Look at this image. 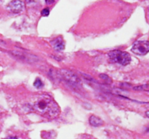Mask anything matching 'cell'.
<instances>
[{
    "mask_svg": "<svg viewBox=\"0 0 149 139\" xmlns=\"http://www.w3.org/2000/svg\"><path fill=\"white\" fill-rule=\"evenodd\" d=\"M146 132H149V126L146 127Z\"/></svg>",
    "mask_w": 149,
    "mask_h": 139,
    "instance_id": "cell-12",
    "label": "cell"
},
{
    "mask_svg": "<svg viewBox=\"0 0 149 139\" xmlns=\"http://www.w3.org/2000/svg\"><path fill=\"white\" fill-rule=\"evenodd\" d=\"M24 8V3L21 1H10L7 5V10L13 13H19Z\"/></svg>",
    "mask_w": 149,
    "mask_h": 139,
    "instance_id": "cell-4",
    "label": "cell"
},
{
    "mask_svg": "<svg viewBox=\"0 0 149 139\" xmlns=\"http://www.w3.org/2000/svg\"><path fill=\"white\" fill-rule=\"evenodd\" d=\"M33 85H34L36 88H40L43 86V83H42V81H41L39 78H36V79L35 80L34 83H33Z\"/></svg>",
    "mask_w": 149,
    "mask_h": 139,
    "instance_id": "cell-8",
    "label": "cell"
},
{
    "mask_svg": "<svg viewBox=\"0 0 149 139\" xmlns=\"http://www.w3.org/2000/svg\"><path fill=\"white\" fill-rule=\"evenodd\" d=\"M42 15L44 16V17H47L49 14V8H45L44 10H42Z\"/></svg>",
    "mask_w": 149,
    "mask_h": 139,
    "instance_id": "cell-9",
    "label": "cell"
},
{
    "mask_svg": "<svg viewBox=\"0 0 149 139\" xmlns=\"http://www.w3.org/2000/svg\"><path fill=\"white\" fill-rule=\"evenodd\" d=\"M90 124L93 127H100L103 125V120L97 116L92 115L89 118Z\"/></svg>",
    "mask_w": 149,
    "mask_h": 139,
    "instance_id": "cell-6",
    "label": "cell"
},
{
    "mask_svg": "<svg viewBox=\"0 0 149 139\" xmlns=\"http://www.w3.org/2000/svg\"><path fill=\"white\" fill-rule=\"evenodd\" d=\"M146 114L147 117H148V118H149V111H147L146 112Z\"/></svg>",
    "mask_w": 149,
    "mask_h": 139,
    "instance_id": "cell-11",
    "label": "cell"
},
{
    "mask_svg": "<svg viewBox=\"0 0 149 139\" xmlns=\"http://www.w3.org/2000/svg\"><path fill=\"white\" fill-rule=\"evenodd\" d=\"M134 89L135 90H142V91H149V83L145 85H140V86H137L135 88H134Z\"/></svg>",
    "mask_w": 149,
    "mask_h": 139,
    "instance_id": "cell-7",
    "label": "cell"
},
{
    "mask_svg": "<svg viewBox=\"0 0 149 139\" xmlns=\"http://www.w3.org/2000/svg\"><path fill=\"white\" fill-rule=\"evenodd\" d=\"M50 43L54 49L56 51H62L65 49V42L63 39L61 37H58L51 41Z\"/></svg>",
    "mask_w": 149,
    "mask_h": 139,
    "instance_id": "cell-5",
    "label": "cell"
},
{
    "mask_svg": "<svg viewBox=\"0 0 149 139\" xmlns=\"http://www.w3.org/2000/svg\"><path fill=\"white\" fill-rule=\"evenodd\" d=\"M100 78H102L103 79H104V80H108V81H109V80H110V78H109L106 75H100Z\"/></svg>",
    "mask_w": 149,
    "mask_h": 139,
    "instance_id": "cell-10",
    "label": "cell"
},
{
    "mask_svg": "<svg viewBox=\"0 0 149 139\" xmlns=\"http://www.w3.org/2000/svg\"><path fill=\"white\" fill-rule=\"evenodd\" d=\"M33 111L44 117L54 118L60 113L59 106L48 95H41L31 104Z\"/></svg>",
    "mask_w": 149,
    "mask_h": 139,
    "instance_id": "cell-1",
    "label": "cell"
},
{
    "mask_svg": "<svg viewBox=\"0 0 149 139\" xmlns=\"http://www.w3.org/2000/svg\"><path fill=\"white\" fill-rule=\"evenodd\" d=\"M132 52L134 54L143 56L149 52L148 41H137L134 43L132 47Z\"/></svg>",
    "mask_w": 149,
    "mask_h": 139,
    "instance_id": "cell-3",
    "label": "cell"
},
{
    "mask_svg": "<svg viewBox=\"0 0 149 139\" xmlns=\"http://www.w3.org/2000/svg\"><path fill=\"white\" fill-rule=\"evenodd\" d=\"M108 55L112 62L123 65V66H126L131 62L130 54L126 52L114 50L109 52Z\"/></svg>",
    "mask_w": 149,
    "mask_h": 139,
    "instance_id": "cell-2",
    "label": "cell"
}]
</instances>
